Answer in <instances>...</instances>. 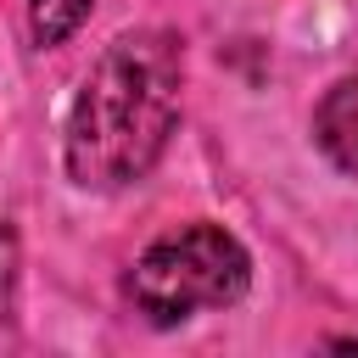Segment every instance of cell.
<instances>
[{
	"label": "cell",
	"instance_id": "obj_1",
	"mask_svg": "<svg viewBox=\"0 0 358 358\" xmlns=\"http://www.w3.org/2000/svg\"><path fill=\"white\" fill-rule=\"evenodd\" d=\"M185 95V39L173 28H129L117 34L84 73L67 123H62V168L78 190H129L140 185L173 129Z\"/></svg>",
	"mask_w": 358,
	"mask_h": 358
},
{
	"label": "cell",
	"instance_id": "obj_5",
	"mask_svg": "<svg viewBox=\"0 0 358 358\" xmlns=\"http://www.w3.org/2000/svg\"><path fill=\"white\" fill-rule=\"evenodd\" d=\"M11 302H17V235L0 218V324L11 319Z\"/></svg>",
	"mask_w": 358,
	"mask_h": 358
},
{
	"label": "cell",
	"instance_id": "obj_4",
	"mask_svg": "<svg viewBox=\"0 0 358 358\" xmlns=\"http://www.w3.org/2000/svg\"><path fill=\"white\" fill-rule=\"evenodd\" d=\"M90 11L95 0H28V39L39 50H56L90 22Z\"/></svg>",
	"mask_w": 358,
	"mask_h": 358
},
{
	"label": "cell",
	"instance_id": "obj_3",
	"mask_svg": "<svg viewBox=\"0 0 358 358\" xmlns=\"http://www.w3.org/2000/svg\"><path fill=\"white\" fill-rule=\"evenodd\" d=\"M313 145L347 179H358V78H336L313 106Z\"/></svg>",
	"mask_w": 358,
	"mask_h": 358
},
{
	"label": "cell",
	"instance_id": "obj_2",
	"mask_svg": "<svg viewBox=\"0 0 358 358\" xmlns=\"http://www.w3.org/2000/svg\"><path fill=\"white\" fill-rule=\"evenodd\" d=\"M246 291H252V252L224 224L207 218L157 235L123 274L129 308L157 330H173L196 313H224Z\"/></svg>",
	"mask_w": 358,
	"mask_h": 358
}]
</instances>
